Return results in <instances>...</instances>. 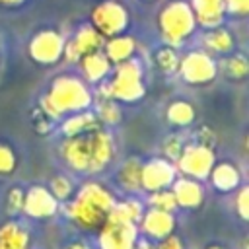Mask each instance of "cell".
Returning <instances> with one entry per match:
<instances>
[{
  "label": "cell",
  "instance_id": "obj_41",
  "mask_svg": "<svg viewBox=\"0 0 249 249\" xmlns=\"http://www.w3.org/2000/svg\"><path fill=\"white\" fill-rule=\"evenodd\" d=\"M206 249H226V247H222V245H210V247H206Z\"/></svg>",
  "mask_w": 249,
  "mask_h": 249
},
{
  "label": "cell",
  "instance_id": "obj_24",
  "mask_svg": "<svg viewBox=\"0 0 249 249\" xmlns=\"http://www.w3.org/2000/svg\"><path fill=\"white\" fill-rule=\"evenodd\" d=\"M140 169H142V161L138 158H128L124 160L119 169H117V183L123 191L134 195L140 191Z\"/></svg>",
  "mask_w": 249,
  "mask_h": 249
},
{
  "label": "cell",
  "instance_id": "obj_21",
  "mask_svg": "<svg viewBox=\"0 0 249 249\" xmlns=\"http://www.w3.org/2000/svg\"><path fill=\"white\" fill-rule=\"evenodd\" d=\"M103 54L107 56V60L111 64H119V62H124L128 58L134 56L136 53V41L130 37V35H115V37H109L105 39L103 43Z\"/></svg>",
  "mask_w": 249,
  "mask_h": 249
},
{
  "label": "cell",
  "instance_id": "obj_29",
  "mask_svg": "<svg viewBox=\"0 0 249 249\" xmlns=\"http://www.w3.org/2000/svg\"><path fill=\"white\" fill-rule=\"evenodd\" d=\"M49 191H51V195L58 200V202H68L72 196H74V193H76V183L68 177V175H54L53 179H51V183H49V187H47Z\"/></svg>",
  "mask_w": 249,
  "mask_h": 249
},
{
  "label": "cell",
  "instance_id": "obj_22",
  "mask_svg": "<svg viewBox=\"0 0 249 249\" xmlns=\"http://www.w3.org/2000/svg\"><path fill=\"white\" fill-rule=\"evenodd\" d=\"M99 126H101V123L95 117V113L86 109V111H78V113L66 115L62 124H60V132L64 134V138H68V136L88 134V132H91V130H95Z\"/></svg>",
  "mask_w": 249,
  "mask_h": 249
},
{
  "label": "cell",
  "instance_id": "obj_17",
  "mask_svg": "<svg viewBox=\"0 0 249 249\" xmlns=\"http://www.w3.org/2000/svg\"><path fill=\"white\" fill-rule=\"evenodd\" d=\"M189 6L195 14L196 25H200L204 29L222 25L228 16L224 0H189Z\"/></svg>",
  "mask_w": 249,
  "mask_h": 249
},
{
  "label": "cell",
  "instance_id": "obj_25",
  "mask_svg": "<svg viewBox=\"0 0 249 249\" xmlns=\"http://www.w3.org/2000/svg\"><path fill=\"white\" fill-rule=\"evenodd\" d=\"M218 70H220L226 78H230V80H243V78L247 76V72H249V62H247L245 54L231 51L230 54L220 56V60H218Z\"/></svg>",
  "mask_w": 249,
  "mask_h": 249
},
{
  "label": "cell",
  "instance_id": "obj_37",
  "mask_svg": "<svg viewBox=\"0 0 249 249\" xmlns=\"http://www.w3.org/2000/svg\"><path fill=\"white\" fill-rule=\"evenodd\" d=\"M156 249H185V245L175 233H171V235L156 241Z\"/></svg>",
  "mask_w": 249,
  "mask_h": 249
},
{
  "label": "cell",
  "instance_id": "obj_42",
  "mask_svg": "<svg viewBox=\"0 0 249 249\" xmlns=\"http://www.w3.org/2000/svg\"><path fill=\"white\" fill-rule=\"evenodd\" d=\"M0 58H2V49H0Z\"/></svg>",
  "mask_w": 249,
  "mask_h": 249
},
{
  "label": "cell",
  "instance_id": "obj_12",
  "mask_svg": "<svg viewBox=\"0 0 249 249\" xmlns=\"http://www.w3.org/2000/svg\"><path fill=\"white\" fill-rule=\"evenodd\" d=\"M117 154V144L111 132L101 126L89 132V173L103 171Z\"/></svg>",
  "mask_w": 249,
  "mask_h": 249
},
{
  "label": "cell",
  "instance_id": "obj_10",
  "mask_svg": "<svg viewBox=\"0 0 249 249\" xmlns=\"http://www.w3.org/2000/svg\"><path fill=\"white\" fill-rule=\"evenodd\" d=\"M177 167L167 158H152L142 163L140 169V191L154 193L161 189H169L171 183L177 179Z\"/></svg>",
  "mask_w": 249,
  "mask_h": 249
},
{
  "label": "cell",
  "instance_id": "obj_35",
  "mask_svg": "<svg viewBox=\"0 0 249 249\" xmlns=\"http://www.w3.org/2000/svg\"><path fill=\"white\" fill-rule=\"evenodd\" d=\"M6 208L10 214H18L23 210V191L19 187H12L8 191V198H6Z\"/></svg>",
  "mask_w": 249,
  "mask_h": 249
},
{
  "label": "cell",
  "instance_id": "obj_5",
  "mask_svg": "<svg viewBox=\"0 0 249 249\" xmlns=\"http://www.w3.org/2000/svg\"><path fill=\"white\" fill-rule=\"evenodd\" d=\"M177 72H179L181 80L189 86H195V88L208 86L218 76V60L204 49L189 51L187 54L179 56Z\"/></svg>",
  "mask_w": 249,
  "mask_h": 249
},
{
  "label": "cell",
  "instance_id": "obj_1",
  "mask_svg": "<svg viewBox=\"0 0 249 249\" xmlns=\"http://www.w3.org/2000/svg\"><path fill=\"white\" fill-rule=\"evenodd\" d=\"M93 105V93L89 86L72 74L56 76L47 93L41 97V111L51 121H58L66 115L86 111Z\"/></svg>",
  "mask_w": 249,
  "mask_h": 249
},
{
  "label": "cell",
  "instance_id": "obj_16",
  "mask_svg": "<svg viewBox=\"0 0 249 249\" xmlns=\"http://www.w3.org/2000/svg\"><path fill=\"white\" fill-rule=\"evenodd\" d=\"M171 193L175 196V202L179 208H189V210H196L202 202H204V185L202 181L185 177V175H177V179L171 183Z\"/></svg>",
  "mask_w": 249,
  "mask_h": 249
},
{
  "label": "cell",
  "instance_id": "obj_31",
  "mask_svg": "<svg viewBox=\"0 0 249 249\" xmlns=\"http://www.w3.org/2000/svg\"><path fill=\"white\" fill-rule=\"evenodd\" d=\"M154 62H156V66H158L161 72L169 74V72H177L179 56H177V53H175L173 47H167V45H165L163 49H160V51L154 54Z\"/></svg>",
  "mask_w": 249,
  "mask_h": 249
},
{
  "label": "cell",
  "instance_id": "obj_30",
  "mask_svg": "<svg viewBox=\"0 0 249 249\" xmlns=\"http://www.w3.org/2000/svg\"><path fill=\"white\" fill-rule=\"evenodd\" d=\"M148 206L152 208H160L165 212H175L179 206L175 202V196L171 193V189H161V191H154L148 196Z\"/></svg>",
  "mask_w": 249,
  "mask_h": 249
},
{
  "label": "cell",
  "instance_id": "obj_33",
  "mask_svg": "<svg viewBox=\"0 0 249 249\" xmlns=\"http://www.w3.org/2000/svg\"><path fill=\"white\" fill-rule=\"evenodd\" d=\"M183 146H185V142H183V138H181L179 134H169V136L163 140V144H161L163 158H167V160L175 161V160L179 158V154H181Z\"/></svg>",
  "mask_w": 249,
  "mask_h": 249
},
{
  "label": "cell",
  "instance_id": "obj_34",
  "mask_svg": "<svg viewBox=\"0 0 249 249\" xmlns=\"http://www.w3.org/2000/svg\"><path fill=\"white\" fill-rule=\"evenodd\" d=\"M235 191H237L235 200H233L235 212L241 220H249V187L243 185V187H237Z\"/></svg>",
  "mask_w": 249,
  "mask_h": 249
},
{
  "label": "cell",
  "instance_id": "obj_20",
  "mask_svg": "<svg viewBox=\"0 0 249 249\" xmlns=\"http://www.w3.org/2000/svg\"><path fill=\"white\" fill-rule=\"evenodd\" d=\"M29 247H31V233L21 222L10 220L0 226V249H29Z\"/></svg>",
  "mask_w": 249,
  "mask_h": 249
},
{
  "label": "cell",
  "instance_id": "obj_8",
  "mask_svg": "<svg viewBox=\"0 0 249 249\" xmlns=\"http://www.w3.org/2000/svg\"><path fill=\"white\" fill-rule=\"evenodd\" d=\"M138 235V224L124 222L109 214L103 226L97 230V245L99 249H134Z\"/></svg>",
  "mask_w": 249,
  "mask_h": 249
},
{
  "label": "cell",
  "instance_id": "obj_3",
  "mask_svg": "<svg viewBox=\"0 0 249 249\" xmlns=\"http://www.w3.org/2000/svg\"><path fill=\"white\" fill-rule=\"evenodd\" d=\"M111 74L113 76L109 80H103L99 84L97 95L93 97H111L121 103H136L144 97L146 93L144 70H142V62L136 56L115 64Z\"/></svg>",
  "mask_w": 249,
  "mask_h": 249
},
{
  "label": "cell",
  "instance_id": "obj_4",
  "mask_svg": "<svg viewBox=\"0 0 249 249\" xmlns=\"http://www.w3.org/2000/svg\"><path fill=\"white\" fill-rule=\"evenodd\" d=\"M158 27L167 47H181L196 29L195 14L187 0H171L158 14Z\"/></svg>",
  "mask_w": 249,
  "mask_h": 249
},
{
  "label": "cell",
  "instance_id": "obj_28",
  "mask_svg": "<svg viewBox=\"0 0 249 249\" xmlns=\"http://www.w3.org/2000/svg\"><path fill=\"white\" fill-rule=\"evenodd\" d=\"M93 103H95V117L99 119V123L117 124L121 121V105H119V101H115L111 97H97V101H93Z\"/></svg>",
  "mask_w": 249,
  "mask_h": 249
},
{
  "label": "cell",
  "instance_id": "obj_23",
  "mask_svg": "<svg viewBox=\"0 0 249 249\" xmlns=\"http://www.w3.org/2000/svg\"><path fill=\"white\" fill-rule=\"evenodd\" d=\"M202 43H204V51L210 53L212 56H226L233 51L235 37L230 29H226L224 25H218V27L206 29V35H204Z\"/></svg>",
  "mask_w": 249,
  "mask_h": 249
},
{
  "label": "cell",
  "instance_id": "obj_7",
  "mask_svg": "<svg viewBox=\"0 0 249 249\" xmlns=\"http://www.w3.org/2000/svg\"><path fill=\"white\" fill-rule=\"evenodd\" d=\"M89 23L105 39H109V37H115L126 31V27L130 25V16H128V10L121 2L103 0L93 6L89 14Z\"/></svg>",
  "mask_w": 249,
  "mask_h": 249
},
{
  "label": "cell",
  "instance_id": "obj_26",
  "mask_svg": "<svg viewBox=\"0 0 249 249\" xmlns=\"http://www.w3.org/2000/svg\"><path fill=\"white\" fill-rule=\"evenodd\" d=\"M165 119H167V123L173 124V126H189V124H193V121L196 119V111H195V107H193L189 101H185V99H175V101H171V103L167 105V109H165Z\"/></svg>",
  "mask_w": 249,
  "mask_h": 249
},
{
  "label": "cell",
  "instance_id": "obj_38",
  "mask_svg": "<svg viewBox=\"0 0 249 249\" xmlns=\"http://www.w3.org/2000/svg\"><path fill=\"white\" fill-rule=\"evenodd\" d=\"M62 249H91V245L88 241H84V239H72Z\"/></svg>",
  "mask_w": 249,
  "mask_h": 249
},
{
  "label": "cell",
  "instance_id": "obj_32",
  "mask_svg": "<svg viewBox=\"0 0 249 249\" xmlns=\"http://www.w3.org/2000/svg\"><path fill=\"white\" fill-rule=\"evenodd\" d=\"M18 167L16 152L8 144H0V175H12Z\"/></svg>",
  "mask_w": 249,
  "mask_h": 249
},
{
  "label": "cell",
  "instance_id": "obj_40",
  "mask_svg": "<svg viewBox=\"0 0 249 249\" xmlns=\"http://www.w3.org/2000/svg\"><path fill=\"white\" fill-rule=\"evenodd\" d=\"M27 0H0V8H19Z\"/></svg>",
  "mask_w": 249,
  "mask_h": 249
},
{
  "label": "cell",
  "instance_id": "obj_6",
  "mask_svg": "<svg viewBox=\"0 0 249 249\" xmlns=\"http://www.w3.org/2000/svg\"><path fill=\"white\" fill-rule=\"evenodd\" d=\"M173 163L177 167V173L196 179V181H204L212 165L216 163V154L212 146H206L202 142H193V144L183 146L179 158Z\"/></svg>",
  "mask_w": 249,
  "mask_h": 249
},
{
  "label": "cell",
  "instance_id": "obj_11",
  "mask_svg": "<svg viewBox=\"0 0 249 249\" xmlns=\"http://www.w3.org/2000/svg\"><path fill=\"white\" fill-rule=\"evenodd\" d=\"M103 43H105V37L91 23H84L74 31L72 39H68L64 43L62 58H66L68 62H78L82 56L95 53V51H101Z\"/></svg>",
  "mask_w": 249,
  "mask_h": 249
},
{
  "label": "cell",
  "instance_id": "obj_39",
  "mask_svg": "<svg viewBox=\"0 0 249 249\" xmlns=\"http://www.w3.org/2000/svg\"><path fill=\"white\" fill-rule=\"evenodd\" d=\"M134 249H156V241H152V239H148V237L142 235V237H138Z\"/></svg>",
  "mask_w": 249,
  "mask_h": 249
},
{
  "label": "cell",
  "instance_id": "obj_2",
  "mask_svg": "<svg viewBox=\"0 0 249 249\" xmlns=\"http://www.w3.org/2000/svg\"><path fill=\"white\" fill-rule=\"evenodd\" d=\"M113 204L115 196L105 185L97 181H88L66 202V216L78 228L97 231L107 220Z\"/></svg>",
  "mask_w": 249,
  "mask_h": 249
},
{
  "label": "cell",
  "instance_id": "obj_13",
  "mask_svg": "<svg viewBox=\"0 0 249 249\" xmlns=\"http://www.w3.org/2000/svg\"><path fill=\"white\" fill-rule=\"evenodd\" d=\"M58 200L51 195V191L43 185H33L23 193V210L29 218L45 220L53 218L58 212Z\"/></svg>",
  "mask_w": 249,
  "mask_h": 249
},
{
  "label": "cell",
  "instance_id": "obj_18",
  "mask_svg": "<svg viewBox=\"0 0 249 249\" xmlns=\"http://www.w3.org/2000/svg\"><path fill=\"white\" fill-rule=\"evenodd\" d=\"M78 64H80V70H82L86 84H101L103 80L109 78V74L113 70V64L107 60L103 51H95V53L82 56L78 60Z\"/></svg>",
  "mask_w": 249,
  "mask_h": 249
},
{
  "label": "cell",
  "instance_id": "obj_36",
  "mask_svg": "<svg viewBox=\"0 0 249 249\" xmlns=\"http://www.w3.org/2000/svg\"><path fill=\"white\" fill-rule=\"evenodd\" d=\"M226 4V14L233 18H243L249 12V0H224Z\"/></svg>",
  "mask_w": 249,
  "mask_h": 249
},
{
  "label": "cell",
  "instance_id": "obj_9",
  "mask_svg": "<svg viewBox=\"0 0 249 249\" xmlns=\"http://www.w3.org/2000/svg\"><path fill=\"white\" fill-rule=\"evenodd\" d=\"M64 35L56 29H41L37 31L27 45V54L33 62L41 66L56 64L64 54Z\"/></svg>",
  "mask_w": 249,
  "mask_h": 249
},
{
  "label": "cell",
  "instance_id": "obj_15",
  "mask_svg": "<svg viewBox=\"0 0 249 249\" xmlns=\"http://www.w3.org/2000/svg\"><path fill=\"white\" fill-rule=\"evenodd\" d=\"M60 158L68 169L76 173H89V132L64 138L60 144Z\"/></svg>",
  "mask_w": 249,
  "mask_h": 249
},
{
  "label": "cell",
  "instance_id": "obj_19",
  "mask_svg": "<svg viewBox=\"0 0 249 249\" xmlns=\"http://www.w3.org/2000/svg\"><path fill=\"white\" fill-rule=\"evenodd\" d=\"M206 179H210V183L216 191L231 193L241 185V171L231 161H220V163L212 165Z\"/></svg>",
  "mask_w": 249,
  "mask_h": 249
},
{
  "label": "cell",
  "instance_id": "obj_14",
  "mask_svg": "<svg viewBox=\"0 0 249 249\" xmlns=\"http://www.w3.org/2000/svg\"><path fill=\"white\" fill-rule=\"evenodd\" d=\"M175 226H177L175 212H165L152 206L142 212V218L138 222V230L142 231V235L152 241H160L171 235L175 231Z\"/></svg>",
  "mask_w": 249,
  "mask_h": 249
},
{
  "label": "cell",
  "instance_id": "obj_27",
  "mask_svg": "<svg viewBox=\"0 0 249 249\" xmlns=\"http://www.w3.org/2000/svg\"><path fill=\"white\" fill-rule=\"evenodd\" d=\"M142 212H144V204L138 200V198H124V200H115L113 208H111V216L119 218V220H124V222H132V224H138L140 218H142Z\"/></svg>",
  "mask_w": 249,
  "mask_h": 249
}]
</instances>
